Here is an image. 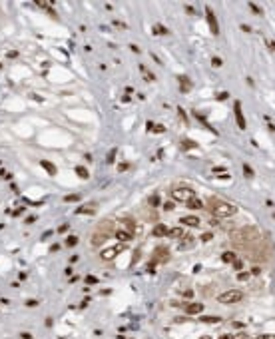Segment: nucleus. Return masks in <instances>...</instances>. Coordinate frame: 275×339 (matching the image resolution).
I'll list each match as a JSON object with an SVG mask.
<instances>
[{"label": "nucleus", "instance_id": "1", "mask_svg": "<svg viewBox=\"0 0 275 339\" xmlns=\"http://www.w3.org/2000/svg\"><path fill=\"white\" fill-rule=\"evenodd\" d=\"M207 210L211 212V215H215V217H231V215L237 214V207L233 205V203L225 202V200H221V198H209L207 200Z\"/></svg>", "mask_w": 275, "mask_h": 339}, {"label": "nucleus", "instance_id": "2", "mask_svg": "<svg viewBox=\"0 0 275 339\" xmlns=\"http://www.w3.org/2000/svg\"><path fill=\"white\" fill-rule=\"evenodd\" d=\"M257 237H259V231H257V227L255 226H245L241 229H235L233 234H231V241H233V245H251L257 241Z\"/></svg>", "mask_w": 275, "mask_h": 339}, {"label": "nucleus", "instance_id": "3", "mask_svg": "<svg viewBox=\"0 0 275 339\" xmlns=\"http://www.w3.org/2000/svg\"><path fill=\"white\" fill-rule=\"evenodd\" d=\"M114 231H116V229H114L112 219H102L98 224V227H96V231H94V236H92V243H94V245H100V243L106 241Z\"/></svg>", "mask_w": 275, "mask_h": 339}, {"label": "nucleus", "instance_id": "4", "mask_svg": "<svg viewBox=\"0 0 275 339\" xmlns=\"http://www.w3.org/2000/svg\"><path fill=\"white\" fill-rule=\"evenodd\" d=\"M196 196V192L189 188V186H176L174 190H172V198L176 200V202H189L191 198Z\"/></svg>", "mask_w": 275, "mask_h": 339}, {"label": "nucleus", "instance_id": "5", "mask_svg": "<svg viewBox=\"0 0 275 339\" xmlns=\"http://www.w3.org/2000/svg\"><path fill=\"white\" fill-rule=\"evenodd\" d=\"M241 299H243V291H239V289H229V291H223L221 295H217L219 303H237Z\"/></svg>", "mask_w": 275, "mask_h": 339}, {"label": "nucleus", "instance_id": "6", "mask_svg": "<svg viewBox=\"0 0 275 339\" xmlns=\"http://www.w3.org/2000/svg\"><path fill=\"white\" fill-rule=\"evenodd\" d=\"M124 249H126V243H116V245H112V248L102 251V260H114L116 255H120Z\"/></svg>", "mask_w": 275, "mask_h": 339}, {"label": "nucleus", "instance_id": "7", "mask_svg": "<svg viewBox=\"0 0 275 339\" xmlns=\"http://www.w3.org/2000/svg\"><path fill=\"white\" fill-rule=\"evenodd\" d=\"M205 20H207V24H209V30H211V34L213 36H217L219 34V26H217V18H215V14H213V10L211 8H205Z\"/></svg>", "mask_w": 275, "mask_h": 339}, {"label": "nucleus", "instance_id": "8", "mask_svg": "<svg viewBox=\"0 0 275 339\" xmlns=\"http://www.w3.org/2000/svg\"><path fill=\"white\" fill-rule=\"evenodd\" d=\"M233 110H235V122H237V126H239L241 130H245V128H247V122H245V116H243V110H241V102H235Z\"/></svg>", "mask_w": 275, "mask_h": 339}, {"label": "nucleus", "instance_id": "9", "mask_svg": "<svg viewBox=\"0 0 275 339\" xmlns=\"http://www.w3.org/2000/svg\"><path fill=\"white\" fill-rule=\"evenodd\" d=\"M152 260H154V263H158V261H167L170 260V251L165 248H158L154 251V255H152Z\"/></svg>", "mask_w": 275, "mask_h": 339}, {"label": "nucleus", "instance_id": "10", "mask_svg": "<svg viewBox=\"0 0 275 339\" xmlns=\"http://www.w3.org/2000/svg\"><path fill=\"white\" fill-rule=\"evenodd\" d=\"M98 210V203L96 202H88V203H84V205H80L76 210V214H84V215H88V214H94Z\"/></svg>", "mask_w": 275, "mask_h": 339}, {"label": "nucleus", "instance_id": "11", "mask_svg": "<svg viewBox=\"0 0 275 339\" xmlns=\"http://www.w3.org/2000/svg\"><path fill=\"white\" fill-rule=\"evenodd\" d=\"M184 311H186L187 315H199L203 311V305L201 303H187V305H184Z\"/></svg>", "mask_w": 275, "mask_h": 339}, {"label": "nucleus", "instance_id": "12", "mask_svg": "<svg viewBox=\"0 0 275 339\" xmlns=\"http://www.w3.org/2000/svg\"><path fill=\"white\" fill-rule=\"evenodd\" d=\"M179 222H181V226H187V227H198L199 226V217H198V215H184Z\"/></svg>", "mask_w": 275, "mask_h": 339}, {"label": "nucleus", "instance_id": "13", "mask_svg": "<svg viewBox=\"0 0 275 339\" xmlns=\"http://www.w3.org/2000/svg\"><path fill=\"white\" fill-rule=\"evenodd\" d=\"M114 234H116V237L120 239V243H126V241H130V239L134 237V234H130L128 229H116Z\"/></svg>", "mask_w": 275, "mask_h": 339}, {"label": "nucleus", "instance_id": "14", "mask_svg": "<svg viewBox=\"0 0 275 339\" xmlns=\"http://www.w3.org/2000/svg\"><path fill=\"white\" fill-rule=\"evenodd\" d=\"M154 236L155 237H164V236H170V227L165 226V224H158L154 227Z\"/></svg>", "mask_w": 275, "mask_h": 339}, {"label": "nucleus", "instance_id": "15", "mask_svg": "<svg viewBox=\"0 0 275 339\" xmlns=\"http://www.w3.org/2000/svg\"><path fill=\"white\" fill-rule=\"evenodd\" d=\"M140 72H142V76H143L146 80H148V82H155V76H154V72H150V68H146L143 64L140 66Z\"/></svg>", "mask_w": 275, "mask_h": 339}, {"label": "nucleus", "instance_id": "16", "mask_svg": "<svg viewBox=\"0 0 275 339\" xmlns=\"http://www.w3.org/2000/svg\"><path fill=\"white\" fill-rule=\"evenodd\" d=\"M221 260H223V263H233V261L237 260V255H235L233 251H223V253H221Z\"/></svg>", "mask_w": 275, "mask_h": 339}, {"label": "nucleus", "instance_id": "17", "mask_svg": "<svg viewBox=\"0 0 275 339\" xmlns=\"http://www.w3.org/2000/svg\"><path fill=\"white\" fill-rule=\"evenodd\" d=\"M187 205H189L191 210H201V207H203V203H201V200H198L196 196H193V198H191V200L187 202Z\"/></svg>", "mask_w": 275, "mask_h": 339}, {"label": "nucleus", "instance_id": "18", "mask_svg": "<svg viewBox=\"0 0 275 339\" xmlns=\"http://www.w3.org/2000/svg\"><path fill=\"white\" fill-rule=\"evenodd\" d=\"M243 174H245V178H247V180H253V178H255V172L251 170V166H249V164H243Z\"/></svg>", "mask_w": 275, "mask_h": 339}, {"label": "nucleus", "instance_id": "19", "mask_svg": "<svg viewBox=\"0 0 275 339\" xmlns=\"http://www.w3.org/2000/svg\"><path fill=\"white\" fill-rule=\"evenodd\" d=\"M201 323H221V317H217V315H207V317H201Z\"/></svg>", "mask_w": 275, "mask_h": 339}, {"label": "nucleus", "instance_id": "20", "mask_svg": "<svg viewBox=\"0 0 275 339\" xmlns=\"http://www.w3.org/2000/svg\"><path fill=\"white\" fill-rule=\"evenodd\" d=\"M82 200V196L80 193H70V196H64V202L70 203V202H80Z\"/></svg>", "mask_w": 275, "mask_h": 339}, {"label": "nucleus", "instance_id": "21", "mask_svg": "<svg viewBox=\"0 0 275 339\" xmlns=\"http://www.w3.org/2000/svg\"><path fill=\"white\" fill-rule=\"evenodd\" d=\"M124 226H126V229H128L130 234H134L136 226H134V219H132V217H126V219H124Z\"/></svg>", "mask_w": 275, "mask_h": 339}, {"label": "nucleus", "instance_id": "22", "mask_svg": "<svg viewBox=\"0 0 275 339\" xmlns=\"http://www.w3.org/2000/svg\"><path fill=\"white\" fill-rule=\"evenodd\" d=\"M42 168H44L46 172H48V174H52V176L56 174V168L52 166V162H46V160H44V162H42Z\"/></svg>", "mask_w": 275, "mask_h": 339}, {"label": "nucleus", "instance_id": "23", "mask_svg": "<svg viewBox=\"0 0 275 339\" xmlns=\"http://www.w3.org/2000/svg\"><path fill=\"white\" fill-rule=\"evenodd\" d=\"M76 174L82 178V180H88V170L84 168V166H78V168H76Z\"/></svg>", "mask_w": 275, "mask_h": 339}, {"label": "nucleus", "instance_id": "24", "mask_svg": "<svg viewBox=\"0 0 275 339\" xmlns=\"http://www.w3.org/2000/svg\"><path fill=\"white\" fill-rule=\"evenodd\" d=\"M148 202H150V205H152V207H158V205L162 203V200H160L158 196H150V200H148Z\"/></svg>", "mask_w": 275, "mask_h": 339}, {"label": "nucleus", "instance_id": "25", "mask_svg": "<svg viewBox=\"0 0 275 339\" xmlns=\"http://www.w3.org/2000/svg\"><path fill=\"white\" fill-rule=\"evenodd\" d=\"M179 82H181V92H187V90H189V80H187L186 76H181V78H179Z\"/></svg>", "mask_w": 275, "mask_h": 339}, {"label": "nucleus", "instance_id": "26", "mask_svg": "<svg viewBox=\"0 0 275 339\" xmlns=\"http://www.w3.org/2000/svg\"><path fill=\"white\" fill-rule=\"evenodd\" d=\"M76 243H78V237H76V236H70V237L66 239V245H68V248H74Z\"/></svg>", "mask_w": 275, "mask_h": 339}, {"label": "nucleus", "instance_id": "27", "mask_svg": "<svg viewBox=\"0 0 275 339\" xmlns=\"http://www.w3.org/2000/svg\"><path fill=\"white\" fill-rule=\"evenodd\" d=\"M211 64H213V68H221V66H223V60L217 58V56H213V58H211Z\"/></svg>", "mask_w": 275, "mask_h": 339}, {"label": "nucleus", "instance_id": "28", "mask_svg": "<svg viewBox=\"0 0 275 339\" xmlns=\"http://www.w3.org/2000/svg\"><path fill=\"white\" fill-rule=\"evenodd\" d=\"M154 32H155V34H170V30H167V28H164V26H160V24H158V26H154Z\"/></svg>", "mask_w": 275, "mask_h": 339}, {"label": "nucleus", "instance_id": "29", "mask_svg": "<svg viewBox=\"0 0 275 339\" xmlns=\"http://www.w3.org/2000/svg\"><path fill=\"white\" fill-rule=\"evenodd\" d=\"M249 4V8H251V12H255V14H261V8L255 4V2H247Z\"/></svg>", "mask_w": 275, "mask_h": 339}, {"label": "nucleus", "instance_id": "30", "mask_svg": "<svg viewBox=\"0 0 275 339\" xmlns=\"http://www.w3.org/2000/svg\"><path fill=\"white\" fill-rule=\"evenodd\" d=\"M265 44H267V48H269L271 52H275V42L271 40V38H265Z\"/></svg>", "mask_w": 275, "mask_h": 339}, {"label": "nucleus", "instance_id": "31", "mask_svg": "<svg viewBox=\"0 0 275 339\" xmlns=\"http://www.w3.org/2000/svg\"><path fill=\"white\" fill-rule=\"evenodd\" d=\"M249 275H251V273H247V271H239V273H237V279H241V281H245V279H247Z\"/></svg>", "mask_w": 275, "mask_h": 339}, {"label": "nucleus", "instance_id": "32", "mask_svg": "<svg viewBox=\"0 0 275 339\" xmlns=\"http://www.w3.org/2000/svg\"><path fill=\"white\" fill-rule=\"evenodd\" d=\"M170 234L176 236V237H181V236H184V229H170Z\"/></svg>", "mask_w": 275, "mask_h": 339}, {"label": "nucleus", "instance_id": "33", "mask_svg": "<svg viewBox=\"0 0 275 339\" xmlns=\"http://www.w3.org/2000/svg\"><path fill=\"white\" fill-rule=\"evenodd\" d=\"M128 168H130V164H128V162H122L120 166H118V172H126Z\"/></svg>", "mask_w": 275, "mask_h": 339}, {"label": "nucleus", "instance_id": "34", "mask_svg": "<svg viewBox=\"0 0 275 339\" xmlns=\"http://www.w3.org/2000/svg\"><path fill=\"white\" fill-rule=\"evenodd\" d=\"M233 267H235V269H241V267H243V263H241L239 260H235V261H233Z\"/></svg>", "mask_w": 275, "mask_h": 339}, {"label": "nucleus", "instance_id": "35", "mask_svg": "<svg viewBox=\"0 0 275 339\" xmlns=\"http://www.w3.org/2000/svg\"><path fill=\"white\" fill-rule=\"evenodd\" d=\"M184 146H187V150H189V148H196V144L189 142V140H184Z\"/></svg>", "mask_w": 275, "mask_h": 339}, {"label": "nucleus", "instance_id": "36", "mask_svg": "<svg viewBox=\"0 0 275 339\" xmlns=\"http://www.w3.org/2000/svg\"><path fill=\"white\" fill-rule=\"evenodd\" d=\"M68 229H70V226H68V224H64V226H60V229H58V231H60V234H64V231H68Z\"/></svg>", "mask_w": 275, "mask_h": 339}, {"label": "nucleus", "instance_id": "37", "mask_svg": "<svg viewBox=\"0 0 275 339\" xmlns=\"http://www.w3.org/2000/svg\"><path fill=\"white\" fill-rule=\"evenodd\" d=\"M86 281H88V283H98V279H96L94 275H88V277H86Z\"/></svg>", "mask_w": 275, "mask_h": 339}, {"label": "nucleus", "instance_id": "38", "mask_svg": "<svg viewBox=\"0 0 275 339\" xmlns=\"http://www.w3.org/2000/svg\"><path fill=\"white\" fill-rule=\"evenodd\" d=\"M227 96H229V94H227V92H223V94H219V96H217V100H221V102H223L225 98H227Z\"/></svg>", "mask_w": 275, "mask_h": 339}, {"label": "nucleus", "instance_id": "39", "mask_svg": "<svg viewBox=\"0 0 275 339\" xmlns=\"http://www.w3.org/2000/svg\"><path fill=\"white\" fill-rule=\"evenodd\" d=\"M257 339H275V335H267V333H265V335H259Z\"/></svg>", "mask_w": 275, "mask_h": 339}, {"label": "nucleus", "instance_id": "40", "mask_svg": "<svg viewBox=\"0 0 275 339\" xmlns=\"http://www.w3.org/2000/svg\"><path fill=\"white\" fill-rule=\"evenodd\" d=\"M114 156H116V150H112V154H110V156H108V162H110V164H112V162H114Z\"/></svg>", "mask_w": 275, "mask_h": 339}, {"label": "nucleus", "instance_id": "41", "mask_svg": "<svg viewBox=\"0 0 275 339\" xmlns=\"http://www.w3.org/2000/svg\"><path fill=\"white\" fill-rule=\"evenodd\" d=\"M213 172H215V174H219V172H225V168H221V166H215V168H213Z\"/></svg>", "mask_w": 275, "mask_h": 339}, {"label": "nucleus", "instance_id": "42", "mask_svg": "<svg viewBox=\"0 0 275 339\" xmlns=\"http://www.w3.org/2000/svg\"><path fill=\"white\" fill-rule=\"evenodd\" d=\"M201 239H203V241H209V239H211V234H203Z\"/></svg>", "mask_w": 275, "mask_h": 339}, {"label": "nucleus", "instance_id": "43", "mask_svg": "<svg viewBox=\"0 0 275 339\" xmlns=\"http://www.w3.org/2000/svg\"><path fill=\"white\" fill-rule=\"evenodd\" d=\"M130 48H132V52H136V54H140V48H138V46H136V44H132V46H130Z\"/></svg>", "mask_w": 275, "mask_h": 339}, {"label": "nucleus", "instance_id": "44", "mask_svg": "<svg viewBox=\"0 0 275 339\" xmlns=\"http://www.w3.org/2000/svg\"><path fill=\"white\" fill-rule=\"evenodd\" d=\"M241 30H245V32H251V28H249L247 24H241Z\"/></svg>", "mask_w": 275, "mask_h": 339}, {"label": "nucleus", "instance_id": "45", "mask_svg": "<svg viewBox=\"0 0 275 339\" xmlns=\"http://www.w3.org/2000/svg\"><path fill=\"white\" fill-rule=\"evenodd\" d=\"M20 337H22V339H32V335H30V333H22Z\"/></svg>", "mask_w": 275, "mask_h": 339}, {"label": "nucleus", "instance_id": "46", "mask_svg": "<svg viewBox=\"0 0 275 339\" xmlns=\"http://www.w3.org/2000/svg\"><path fill=\"white\" fill-rule=\"evenodd\" d=\"M219 339H233V335H221Z\"/></svg>", "mask_w": 275, "mask_h": 339}, {"label": "nucleus", "instance_id": "47", "mask_svg": "<svg viewBox=\"0 0 275 339\" xmlns=\"http://www.w3.org/2000/svg\"><path fill=\"white\" fill-rule=\"evenodd\" d=\"M199 339H211V337H209V335H203V337H199Z\"/></svg>", "mask_w": 275, "mask_h": 339}, {"label": "nucleus", "instance_id": "48", "mask_svg": "<svg viewBox=\"0 0 275 339\" xmlns=\"http://www.w3.org/2000/svg\"><path fill=\"white\" fill-rule=\"evenodd\" d=\"M0 68H2V64H0Z\"/></svg>", "mask_w": 275, "mask_h": 339}]
</instances>
